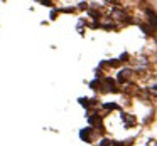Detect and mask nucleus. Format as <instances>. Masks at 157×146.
Returning a JSON list of instances; mask_svg holds the SVG:
<instances>
[{
  "label": "nucleus",
  "instance_id": "1",
  "mask_svg": "<svg viewBox=\"0 0 157 146\" xmlns=\"http://www.w3.org/2000/svg\"><path fill=\"white\" fill-rule=\"evenodd\" d=\"M147 15H149V17H150V22H152V24H154V25H155V27H157V15L154 14L152 10H147Z\"/></svg>",
  "mask_w": 157,
  "mask_h": 146
},
{
  "label": "nucleus",
  "instance_id": "2",
  "mask_svg": "<svg viewBox=\"0 0 157 146\" xmlns=\"http://www.w3.org/2000/svg\"><path fill=\"white\" fill-rule=\"evenodd\" d=\"M100 146H113V144H112V143H108V139H103Z\"/></svg>",
  "mask_w": 157,
  "mask_h": 146
}]
</instances>
